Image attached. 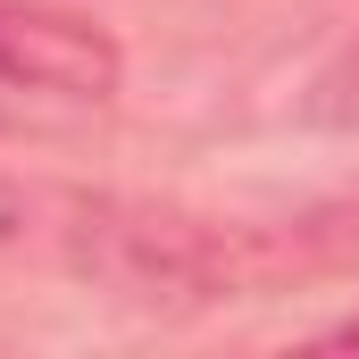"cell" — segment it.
I'll list each match as a JSON object with an SVG mask.
<instances>
[{
  "instance_id": "277c9868",
  "label": "cell",
  "mask_w": 359,
  "mask_h": 359,
  "mask_svg": "<svg viewBox=\"0 0 359 359\" xmlns=\"http://www.w3.org/2000/svg\"><path fill=\"white\" fill-rule=\"evenodd\" d=\"M318 343H334V351H359V309H351V318H343V326H326Z\"/></svg>"
},
{
  "instance_id": "7a4b0ae2",
  "label": "cell",
  "mask_w": 359,
  "mask_h": 359,
  "mask_svg": "<svg viewBox=\"0 0 359 359\" xmlns=\"http://www.w3.org/2000/svg\"><path fill=\"white\" fill-rule=\"evenodd\" d=\"M126 92V50L84 8L0 0V134L84 126Z\"/></svg>"
},
{
  "instance_id": "6da1fadb",
  "label": "cell",
  "mask_w": 359,
  "mask_h": 359,
  "mask_svg": "<svg viewBox=\"0 0 359 359\" xmlns=\"http://www.w3.org/2000/svg\"><path fill=\"white\" fill-rule=\"evenodd\" d=\"M0 276H59L126 309H226L359 276V192L292 217H209L151 192L0 168Z\"/></svg>"
},
{
  "instance_id": "3957f363",
  "label": "cell",
  "mask_w": 359,
  "mask_h": 359,
  "mask_svg": "<svg viewBox=\"0 0 359 359\" xmlns=\"http://www.w3.org/2000/svg\"><path fill=\"white\" fill-rule=\"evenodd\" d=\"M318 117H359V42L334 59V76H326V100H318Z\"/></svg>"
}]
</instances>
